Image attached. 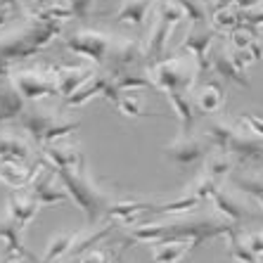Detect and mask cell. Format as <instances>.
<instances>
[{
  "instance_id": "6da1fadb",
  "label": "cell",
  "mask_w": 263,
  "mask_h": 263,
  "mask_svg": "<svg viewBox=\"0 0 263 263\" xmlns=\"http://www.w3.org/2000/svg\"><path fill=\"white\" fill-rule=\"evenodd\" d=\"M52 171H55L60 185L69 192L71 202L86 214V220L90 226L98 223V220L107 214V209L111 206V199H109V195L90 178L86 164L81 166V168H76V171H62V168H55V166H52Z\"/></svg>"
},
{
  "instance_id": "7a4b0ae2",
  "label": "cell",
  "mask_w": 263,
  "mask_h": 263,
  "mask_svg": "<svg viewBox=\"0 0 263 263\" xmlns=\"http://www.w3.org/2000/svg\"><path fill=\"white\" fill-rule=\"evenodd\" d=\"M147 73L152 81V88L164 90L168 95V92H190L199 69L192 57H183L178 52V55L164 57L157 64H152Z\"/></svg>"
},
{
  "instance_id": "3957f363",
  "label": "cell",
  "mask_w": 263,
  "mask_h": 263,
  "mask_svg": "<svg viewBox=\"0 0 263 263\" xmlns=\"http://www.w3.org/2000/svg\"><path fill=\"white\" fill-rule=\"evenodd\" d=\"M19 126H22V130H26L36 142L48 147V145H55V142L62 140V138H67V135H71L81 123L67 121V119H62V117H57L52 111H45V109H26L24 114H22V119H19Z\"/></svg>"
},
{
  "instance_id": "277c9868",
  "label": "cell",
  "mask_w": 263,
  "mask_h": 263,
  "mask_svg": "<svg viewBox=\"0 0 263 263\" xmlns=\"http://www.w3.org/2000/svg\"><path fill=\"white\" fill-rule=\"evenodd\" d=\"M10 81L26 102H41L57 98V64H38L33 69H17L10 73Z\"/></svg>"
},
{
  "instance_id": "5b68a950",
  "label": "cell",
  "mask_w": 263,
  "mask_h": 263,
  "mask_svg": "<svg viewBox=\"0 0 263 263\" xmlns=\"http://www.w3.org/2000/svg\"><path fill=\"white\" fill-rule=\"evenodd\" d=\"M114 43H117L114 33H104V31H92V29L73 31L71 36L64 38V48L71 50L73 55H81V57H86V60H90L98 67L107 64V57H109Z\"/></svg>"
},
{
  "instance_id": "8992f818",
  "label": "cell",
  "mask_w": 263,
  "mask_h": 263,
  "mask_svg": "<svg viewBox=\"0 0 263 263\" xmlns=\"http://www.w3.org/2000/svg\"><path fill=\"white\" fill-rule=\"evenodd\" d=\"M211 152V147L204 142V138H195L192 133H183L178 135L171 145L164 147V157L168 161H173L180 168L197 164V161L206 159V154Z\"/></svg>"
},
{
  "instance_id": "52a82bcc",
  "label": "cell",
  "mask_w": 263,
  "mask_h": 263,
  "mask_svg": "<svg viewBox=\"0 0 263 263\" xmlns=\"http://www.w3.org/2000/svg\"><path fill=\"white\" fill-rule=\"evenodd\" d=\"M216 31L206 29V26H192L185 36L180 52H187V57H192L199 71H209L211 69V50H214Z\"/></svg>"
},
{
  "instance_id": "ba28073f",
  "label": "cell",
  "mask_w": 263,
  "mask_h": 263,
  "mask_svg": "<svg viewBox=\"0 0 263 263\" xmlns=\"http://www.w3.org/2000/svg\"><path fill=\"white\" fill-rule=\"evenodd\" d=\"M142 55H145V50H142L140 41H135V38H117V43H114L109 57H107V64H104L107 67L104 73H109L114 79L119 73L128 71L130 64H135Z\"/></svg>"
},
{
  "instance_id": "9c48e42d",
  "label": "cell",
  "mask_w": 263,
  "mask_h": 263,
  "mask_svg": "<svg viewBox=\"0 0 263 263\" xmlns=\"http://www.w3.org/2000/svg\"><path fill=\"white\" fill-rule=\"evenodd\" d=\"M226 154H230L235 161L239 164H249V166H263V140L256 135H245V133H235L230 145H228Z\"/></svg>"
},
{
  "instance_id": "30bf717a",
  "label": "cell",
  "mask_w": 263,
  "mask_h": 263,
  "mask_svg": "<svg viewBox=\"0 0 263 263\" xmlns=\"http://www.w3.org/2000/svg\"><path fill=\"white\" fill-rule=\"evenodd\" d=\"M92 64H83V67H73V64H57V92L67 100L71 98L76 90L86 86L88 81L95 76Z\"/></svg>"
},
{
  "instance_id": "8fae6325",
  "label": "cell",
  "mask_w": 263,
  "mask_h": 263,
  "mask_svg": "<svg viewBox=\"0 0 263 263\" xmlns=\"http://www.w3.org/2000/svg\"><path fill=\"white\" fill-rule=\"evenodd\" d=\"M211 202H214L216 211H218L223 218L230 220V223H235V226H242V223L256 220V214H254V211H249V209H247L245 204L239 202V199H235L233 195H228L223 187L216 192Z\"/></svg>"
},
{
  "instance_id": "7c38bea8",
  "label": "cell",
  "mask_w": 263,
  "mask_h": 263,
  "mask_svg": "<svg viewBox=\"0 0 263 263\" xmlns=\"http://www.w3.org/2000/svg\"><path fill=\"white\" fill-rule=\"evenodd\" d=\"M26 100L19 95V90L14 88V83L10 79L0 81V123L7 121H19L24 114Z\"/></svg>"
},
{
  "instance_id": "4fadbf2b",
  "label": "cell",
  "mask_w": 263,
  "mask_h": 263,
  "mask_svg": "<svg viewBox=\"0 0 263 263\" xmlns=\"http://www.w3.org/2000/svg\"><path fill=\"white\" fill-rule=\"evenodd\" d=\"M211 71L218 73L220 79L230 81V83H235V86H239V88H251L249 79H247L245 73L233 64V60H230V50H226L223 45H216V48L211 50Z\"/></svg>"
},
{
  "instance_id": "5bb4252c",
  "label": "cell",
  "mask_w": 263,
  "mask_h": 263,
  "mask_svg": "<svg viewBox=\"0 0 263 263\" xmlns=\"http://www.w3.org/2000/svg\"><path fill=\"white\" fill-rule=\"evenodd\" d=\"M43 159L48 161L50 166L55 168H62V171H76L81 166L86 164V157L81 154L79 147H62V145H48L43 147Z\"/></svg>"
},
{
  "instance_id": "9a60e30c",
  "label": "cell",
  "mask_w": 263,
  "mask_h": 263,
  "mask_svg": "<svg viewBox=\"0 0 263 263\" xmlns=\"http://www.w3.org/2000/svg\"><path fill=\"white\" fill-rule=\"evenodd\" d=\"M38 209H41V204L31 195H17V192H12L10 199H7V216L12 220H17L22 230H26L33 223V218L38 216Z\"/></svg>"
},
{
  "instance_id": "2e32d148",
  "label": "cell",
  "mask_w": 263,
  "mask_h": 263,
  "mask_svg": "<svg viewBox=\"0 0 263 263\" xmlns=\"http://www.w3.org/2000/svg\"><path fill=\"white\" fill-rule=\"evenodd\" d=\"M109 86H111L109 73H95L81 90H76L71 98L64 100V107H83V104H88L92 98H100V95L104 98V92H107Z\"/></svg>"
},
{
  "instance_id": "e0dca14e",
  "label": "cell",
  "mask_w": 263,
  "mask_h": 263,
  "mask_svg": "<svg viewBox=\"0 0 263 263\" xmlns=\"http://www.w3.org/2000/svg\"><path fill=\"white\" fill-rule=\"evenodd\" d=\"M0 159L26 164V161L31 159V145L24 138H19V135L0 130Z\"/></svg>"
},
{
  "instance_id": "ac0fdd59",
  "label": "cell",
  "mask_w": 263,
  "mask_h": 263,
  "mask_svg": "<svg viewBox=\"0 0 263 263\" xmlns=\"http://www.w3.org/2000/svg\"><path fill=\"white\" fill-rule=\"evenodd\" d=\"M36 176V166L29 168L26 164H17V161H3L0 159V183L12 187V190H19V187H26L31 185Z\"/></svg>"
},
{
  "instance_id": "d6986e66",
  "label": "cell",
  "mask_w": 263,
  "mask_h": 263,
  "mask_svg": "<svg viewBox=\"0 0 263 263\" xmlns=\"http://www.w3.org/2000/svg\"><path fill=\"white\" fill-rule=\"evenodd\" d=\"M152 5H154V0H123L114 19H117L119 24L142 26L147 19V12L152 10Z\"/></svg>"
},
{
  "instance_id": "ffe728a7",
  "label": "cell",
  "mask_w": 263,
  "mask_h": 263,
  "mask_svg": "<svg viewBox=\"0 0 263 263\" xmlns=\"http://www.w3.org/2000/svg\"><path fill=\"white\" fill-rule=\"evenodd\" d=\"M171 107L176 111V117L183 123V133H190L197 119V107H195V98L190 92H168Z\"/></svg>"
},
{
  "instance_id": "44dd1931",
  "label": "cell",
  "mask_w": 263,
  "mask_h": 263,
  "mask_svg": "<svg viewBox=\"0 0 263 263\" xmlns=\"http://www.w3.org/2000/svg\"><path fill=\"white\" fill-rule=\"evenodd\" d=\"M233 168H235V159L226 152H218V149L209 152L206 159H204V173H206L209 178L218 180L220 185H223V180L233 173Z\"/></svg>"
},
{
  "instance_id": "7402d4cb",
  "label": "cell",
  "mask_w": 263,
  "mask_h": 263,
  "mask_svg": "<svg viewBox=\"0 0 263 263\" xmlns=\"http://www.w3.org/2000/svg\"><path fill=\"white\" fill-rule=\"evenodd\" d=\"M226 102V92L220 88V83H206V86L199 88V92L195 95V107L197 111L202 114H211V111H218Z\"/></svg>"
},
{
  "instance_id": "603a6c76",
  "label": "cell",
  "mask_w": 263,
  "mask_h": 263,
  "mask_svg": "<svg viewBox=\"0 0 263 263\" xmlns=\"http://www.w3.org/2000/svg\"><path fill=\"white\" fill-rule=\"evenodd\" d=\"M237 133V128H233L230 123L226 121H211L204 128V142H206L211 149H218V152H226L230 140H233V135Z\"/></svg>"
},
{
  "instance_id": "cb8c5ba5",
  "label": "cell",
  "mask_w": 263,
  "mask_h": 263,
  "mask_svg": "<svg viewBox=\"0 0 263 263\" xmlns=\"http://www.w3.org/2000/svg\"><path fill=\"white\" fill-rule=\"evenodd\" d=\"M119 111L123 117H130V119H147V117H166L161 111H145L140 104V90H133V92H121L119 100L114 102Z\"/></svg>"
},
{
  "instance_id": "d4e9b609",
  "label": "cell",
  "mask_w": 263,
  "mask_h": 263,
  "mask_svg": "<svg viewBox=\"0 0 263 263\" xmlns=\"http://www.w3.org/2000/svg\"><path fill=\"white\" fill-rule=\"evenodd\" d=\"M76 237H79L76 233H57V235H52V237L48 239V247H45L43 263H52V261H60V258H67V254L71 251Z\"/></svg>"
},
{
  "instance_id": "484cf974",
  "label": "cell",
  "mask_w": 263,
  "mask_h": 263,
  "mask_svg": "<svg viewBox=\"0 0 263 263\" xmlns=\"http://www.w3.org/2000/svg\"><path fill=\"white\" fill-rule=\"evenodd\" d=\"M190 247L183 242H159L152 245V258L154 263H178L187 256Z\"/></svg>"
},
{
  "instance_id": "4316f807",
  "label": "cell",
  "mask_w": 263,
  "mask_h": 263,
  "mask_svg": "<svg viewBox=\"0 0 263 263\" xmlns=\"http://www.w3.org/2000/svg\"><path fill=\"white\" fill-rule=\"evenodd\" d=\"M111 83H114V88H117L119 95H121V92H133V90L152 88L149 76H145V73H130V71H123V73H119V76H114Z\"/></svg>"
},
{
  "instance_id": "83f0119b",
  "label": "cell",
  "mask_w": 263,
  "mask_h": 263,
  "mask_svg": "<svg viewBox=\"0 0 263 263\" xmlns=\"http://www.w3.org/2000/svg\"><path fill=\"white\" fill-rule=\"evenodd\" d=\"M223 185L218 183V180H214V178H209L206 173H202V176L197 178V180H192L190 183V187H187V192L185 195H190V197H195V199H199V202H211L214 199V195L220 190Z\"/></svg>"
},
{
  "instance_id": "f1b7e54d",
  "label": "cell",
  "mask_w": 263,
  "mask_h": 263,
  "mask_svg": "<svg viewBox=\"0 0 263 263\" xmlns=\"http://www.w3.org/2000/svg\"><path fill=\"white\" fill-rule=\"evenodd\" d=\"M199 204H202L199 199H195L190 195H183V197H178V199H173V202H164V204L154 202L149 206V214H187V211L197 209Z\"/></svg>"
},
{
  "instance_id": "f546056e",
  "label": "cell",
  "mask_w": 263,
  "mask_h": 263,
  "mask_svg": "<svg viewBox=\"0 0 263 263\" xmlns=\"http://www.w3.org/2000/svg\"><path fill=\"white\" fill-rule=\"evenodd\" d=\"M230 258L235 263H258V258L251 254L249 245H247L245 237H239V230L235 235H230Z\"/></svg>"
},
{
  "instance_id": "4dcf8cb0",
  "label": "cell",
  "mask_w": 263,
  "mask_h": 263,
  "mask_svg": "<svg viewBox=\"0 0 263 263\" xmlns=\"http://www.w3.org/2000/svg\"><path fill=\"white\" fill-rule=\"evenodd\" d=\"M183 7L185 17L192 22V26H206V3L204 0H176Z\"/></svg>"
},
{
  "instance_id": "1f68e13d",
  "label": "cell",
  "mask_w": 263,
  "mask_h": 263,
  "mask_svg": "<svg viewBox=\"0 0 263 263\" xmlns=\"http://www.w3.org/2000/svg\"><path fill=\"white\" fill-rule=\"evenodd\" d=\"M233 183L237 185L242 192H247L249 197H254L263 209V180L261 178H254V176H235Z\"/></svg>"
},
{
  "instance_id": "d6a6232c",
  "label": "cell",
  "mask_w": 263,
  "mask_h": 263,
  "mask_svg": "<svg viewBox=\"0 0 263 263\" xmlns=\"http://www.w3.org/2000/svg\"><path fill=\"white\" fill-rule=\"evenodd\" d=\"M237 24H239V17L233 7L211 14V29L214 31H233V29H237Z\"/></svg>"
},
{
  "instance_id": "836d02e7",
  "label": "cell",
  "mask_w": 263,
  "mask_h": 263,
  "mask_svg": "<svg viewBox=\"0 0 263 263\" xmlns=\"http://www.w3.org/2000/svg\"><path fill=\"white\" fill-rule=\"evenodd\" d=\"M239 123L249 130V135H256L263 140V114H256V111H245L239 114Z\"/></svg>"
},
{
  "instance_id": "e575fe53",
  "label": "cell",
  "mask_w": 263,
  "mask_h": 263,
  "mask_svg": "<svg viewBox=\"0 0 263 263\" xmlns=\"http://www.w3.org/2000/svg\"><path fill=\"white\" fill-rule=\"evenodd\" d=\"M69 7L71 17L76 19H88L92 14V7H95V0H64Z\"/></svg>"
},
{
  "instance_id": "d590c367",
  "label": "cell",
  "mask_w": 263,
  "mask_h": 263,
  "mask_svg": "<svg viewBox=\"0 0 263 263\" xmlns=\"http://www.w3.org/2000/svg\"><path fill=\"white\" fill-rule=\"evenodd\" d=\"M230 60H233V64L239 69V71L245 73V69L249 67L251 62H254V57H251L249 50H235L233 48V50H230Z\"/></svg>"
},
{
  "instance_id": "8d00e7d4",
  "label": "cell",
  "mask_w": 263,
  "mask_h": 263,
  "mask_svg": "<svg viewBox=\"0 0 263 263\" xmlns=\"http://www.w3.org/2000/svg\"><path fill=\"white\" fill-rule=\"evenodd\" d=\"M111 261V254L104 249H90L88 254L79 258V263H109Z\"/></svg>"
},
{
  "instance_id": "74e56055",
  "label": "cell",
  "mask_w": 263,
  "mask_h": 263,
  "mask_svg": "<svg viewBox=\"0 0 263 263\" xmlns=\"http://www.w3.org/2000/svg\"><path fill=\"white\" fill-rule=\"evenodd\" d=\"M256 7H261V0H235L233 10L235 12H251Z\"/></svg>"
},
{
  "instance_id": "f35d334b",
  "label": "cell",
  "mask_w": 263,
  "mask_h": 263,
  "mask_svg": "<svg viewBox=\"0 0 263 263\" xmlns=\"http://www.w3.org/2000/svg\"><path fill=\"white\" fill-rule=\"evenodd\" d=\"M249 52L254 57V62H261L263 60V36L261 38H254L249 45Z\"/></svg>"
},
{
  "instance_id": "ab89813d",
  "label": "cell",
  "mask_w": 263,
  "mask_h": 263,
  "mask_svg": "<svg viewBox=\"0 0 263 263\" xmlns=\"http://www.w3.org/2000/svg\"><path fill=\"white\" fill-rule=\"evenodd\" d=\"M235 5V0H211V7H209V17L214 12H220V10H230Z\"/></svg>"
},
{
  "instance_id": "60d3db41",
  "label": "cell",
  "mask_w": 263,
  "mask_h": 263,
  "mask_svg": "<svg viewBox=\"0 0 263 263\" xmlns=\"http://www.w3.org/2000/svg\"><path fill=\"white\" fill-rule=\"evenodd\" d=\"M7 22H10V10L3 7V10H0V26H5Z\"/></svg>"
},
{
  "instance_id": "b9f144b4",
  "label": "cell",
  "mask_w": 263,
  "mask_h": 263,
  "mask_svg": "<svg viewBox=\"0 0 263 263\" xmlns=\"http://www.w3.org/2000/svg\"><path fill=\"white\" fill-rule=\"evenodd\" d=\"M7 5L12 7V10H17V7H19V0H7Z\"/></svg>"
},
{
  "instance_id": "7bdbcfd3",
  "label": "cell",
  "mask_w": 263,
  "mask_h": 263,
  "mask_svg": "<svg viewBox=\"0 0 263 263\" xmlns=\"http://www.w3.org/2000/svg\"><path fill=\"white\" fill-rule=\"evenodd\" d=\"M3 7H10L7 5V0H0V10H3Z\"/></svg>"
},
{
  "instance_id": "ee69618b",
  "label": "cell",
  "mask_w": 263,
  "mask_h": 263,
  "mask_svg": "<svg viewBox=\"0 0 263 263\" xmlns=\"http://www.w3.org/2000/svg\"><path fill=\"white\" fill-rule=\"evenodd\" d=\"M261 261H263V258H261Z\"/></svg>"
}]
</instances>
